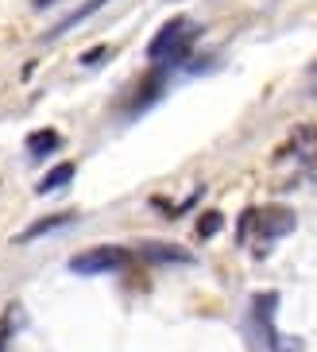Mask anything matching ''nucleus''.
Wrapping results in <instances>:
<instances>
[{"mask_svg":"<svg viewBox=\"0 0 317 352\" xmlns=\"http://www.w3.org/2000/svg\"><path fill=\"white\" fill-rule=\"evenodd\" d=\"M294 225H298V217H294V209H287V206H252L240 213L236 240L244 248H252L256 259H263L278 240L294 232Z\"/></svg>","mask_w":317,"mask_h":352,"instance_id":"obj_1","label":"nucleus"},{"mask_svg":"<svg viewBox=\"0 0 317 352\" xmlns=\"http://www.w3.org/2000/svg\"><path fill=\"white\" fill-rule=\"evenodd\" d=\"M197 28L194 20H186V16H174V20H166L159 32H155V39L147 43V58H151L159 70H171V66H178L190 54V47H194L197 39Z\"/></svg>","mask_w":317,"mask_h":352,"instance_id":"obj_2","label":"nucleus"},{"mask_svg":"<svg viewBox=\"0 0 317 352\" xmlns=\"http://www.w3.org/2000/svg\"><path fill=\"white\" fill-rule=\"evenodd\" d=\"M252 310H256V325L259 333L267 337V349L271 352H306V341L302 337H287V333L275 329V310H278V294L275 290H267L252 302Z\"/></svg>","mask_w":317,"mask_h":352,"instance_id":"obj_3","label":"nucleus"},{"mask_svg":"<svg viewBox=\"0 0 317 352\" xmlns=\"http://www.w3.org/2000/svg\"><path fill=\"white\" fill-rule=\"evenodd\" d=\"M128 259H132V252L120 248V244H97V248H89V252H78V256L70 259V271L74 275H113V271H120Z\"/></svg>","mask_w":317,"mask_h":352,"instance_id":"obj_4","label":"nucleus"},{"mask_svg":"<svg viewBox=\"0 0 317 352\" xmlns=\"http://www.w3.org/2000/svg\"><path fill=\"white\" fill-rule=\"evenodd\" d=\"M287 155H294V163L317 182V124H298L290 132Z\"/></svg>","mask_w":317,"mask_h":352,"instance_id":"obj_5","label":"nucleus"},{"mask_svg":"<svg viewBox=\"0 0 317 352\" xmlns=\"http://www.w3.org/2000/svg\"><path fill=\"white\" fill-rule=\"evenodd\" d=\"M135 256L147 259V263H194V256L182 248V244H166V240H144Z\"/></svg>","mask_w":317,"mask_h":352,"instance_id":"obj_6","label":"nucleus"},{"mask_svg":"<svg viewBox=\"0 0 317 352\" xmlns=\"http://www.w3.org/2000/svg\"><path fill=\"white\" fill-rule=\"evenodd\" d=\"M74 221H78V213H74V209H62V213H51V217L35 221L31 228H23L16 240H20V244H28V240H39V236H47V232H58V228L74 225Z\"/></svg>","mask_w":317,"mask_h":352,"instance_id":"obj_7","label":"nucleus"},{"mask_svg":"<svg viewBox=\"0 0 317 352\" xmlns=\"http://www.w3.org/2000/svg\"><path fill=\"white\" fill-rule=\"evenodd\" d=\"M58 147H62V135L54 132V128H39V132L28 135V155L31 159H47V155H54Z\"/></svg>","mask_w":317,"mask_h":352,"instance_id":"obj_8","label":"nucleus"},{"mask_svg":"<svg viewBox=\"0 0 317 352\" xmlns=\"http://www.w3.org/2000/svg\"><path fill=\"white\" fill-rule=\"evenodd\" d=\"M105 4H109V0H85V4H82V8H78V12H70L66 20H58V23H54V28H51V35H47V39H58V35L74 32L78 23H85V20H89V16H93V12H101Z\"/></svg>","mask_w":317,"mask_h":352,"instance_id":"obj_9","label":"nucleus"},{"mask_svg":"<svg viewBox=\"0 0 317 352\" xmlns=\"http://www.w3.org/2000/svg\"><path fill=\"white\" fill-rule=\"evenodd\" d=\"M70 178H74V163H58L51 175L39 178V186H35V190H39V194H51V190H62Z\"/></svg>","mask_w":317,"mask_h":352,"instance_id":"obj_10","label":"nucleus"},{"mask_svg":"<svg viewBox=\"0 0 317 352\" xmlns=\"http://www.w3.org/2000/svg\"><path fill=\"white\" fill-rule=\"evenodd\" d=\"M221 225H225V213H205L201 221H197V236L201 240H209V236H217V232H221Z\"/></svg>","mask_w":317,"mask_h":352,"instance_id":"obj_11","label":"nucleus"},{"mask_svg":"<svg viewBox=\"0 0 317 352\" xmlns=\"http://www.w3.org/2000/svg\"><path fill=\"white\" fill-rule=\"evenodd\" d=\"M12 314H16V310H8V318H0V352L8 349V341H12V329H16V325H20V321H16V325H12Z\"/></svg>","mask_w":317,"mask_h":352,"instance_id":"obj_12","label":"nucleus"},{"mask_svg":"<svg viewBox=\"0 0 317 352\" xmlns=\"http://www.w3.org/2000/svg\"><path fill=\"white\" fill-rule=\"evenodd\" d=\"M309 94H317V63L309 66Z\"/></svg>","mask_w":317,"mask_h":352,"instance_id":"obj_13","label":"nucleus"},{"mask_svg":"<svg viewBox=\"0 0 317 352\" xmlns=\"http://www.w3.org/2000/svg\"><path fill=\"white\" fill-rule=\"evenodd\" d=\"M51 4H58V0H35V8H51Z\"/></svg>","mask_w":317,"mask_h":352,"instance_id":"obj_14","label":"nucleus"}]
</instances>
